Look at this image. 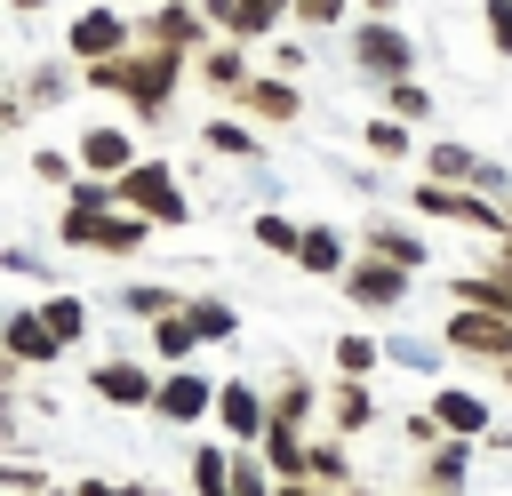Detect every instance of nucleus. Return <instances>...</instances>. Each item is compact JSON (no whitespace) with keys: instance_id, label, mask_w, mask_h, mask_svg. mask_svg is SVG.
I'll return each mask as SVG.
<instances>
[{"instance_id":"nucleus-10","label":"nucleus","mask_w":512,"mask_h":496,"mask_svg":"<svg viewBox=\"0 0 512 496\" xmlns=\"http://www.w3.org/2000/svg\"><path fill=\"white\" fill-rule=\"evenodd\" d=\"M88 392H96L104 408H152V400H160V376H152L144 360L112 352V360H96V368H88Z\"/></svg>"},{"instance_id":"nucleus-26","label":"nucleus","mask_w":512,"mask_h":496,"mask_svg":"<svg viewBox=\"0 0 512 496\" xmlns=\"http://www.w3.org/2000/svg\"><path fill=\"white\" fill-rule=\"evenodd\" d=\"M248 80H256V72H248L240 48H208V56H200V88H208V96H232V104H240Z\"/></svg>"},{"instance_id":"nucleus-9","label":"nucleus","mask_w":512,"mask_h":496,"mask_svg":"<svg viewBox=\"0 0 512 496\" xmlns=\"http://www.w3.org/2000/svg\"><path fill=\"white\" fill-rule=\"evenodd\" d=\"M0 352H8V368H48V360H64L72 344L40 320V304H24V312H8V320H0Z\"/></svg>"},{"instance_id":"nucleus-30","label":"nucleus","mask_w":512,"mask_h":496,"mask_svg":"<svg viewBox=\"0 0 512 496\" xmlns=\"http://www.w3.org/2000/svg\"><path fill=\"white\" fill-rule=\"evenodd\" d=\"M200 136H208V152H224V160H256V152H264V136H256L248 120H208Z\"/></svg>"},{"instance_id":"nucleus-5","label":"nucleus","mask_w":512,"mask_h":496,"mask_svg":"<svg viewBox=\"0 0 512 496\" xmlns=\"http://www.w3.org/2000/svg\"><path fill=\"white\" fill-rule=\"evenodd\" d=\"M440 344H448V352H464V360L504 368V360H512V312H488V304H448Z\"/></svg>"},{"instance_id":"nucleus-45","label":"nucleus","mask_w":512,"mask_h":496,"mask_svg":"<svg viewBox=\"0 0 512 496\" xmlns=\"http://www.w3.org/2000/svg\"><path fill=\"white\" fill-rule=\"evenodd\" d=\"M8 8H16V16H40V8H48V0H8Z\"/></svg>"},{"instance_id":"nucleus-12","label":"nucleus","mask_w":512,"mask_h":496,"mask_svg":"<svg viewBox=\"0 0 512 496\" xmlns=\"http://www.w3.org/2000/svg\"><path fill=\"white\" fill-rule=\"evenodd\" d=\"M72 152H80V176H128L144 152H136V136L128 128H112V120H96V128H80L72 136Z\"/></svg>"},{"instance_id":"nucleus-33","label":"nucleus","mask_w":512,"mask_h":496,"mask_svg":"<svg viewBox=\"0 0 512 496\" xmlns=\"http://www.w3.org/2000/svg\"><path fill=\"white\" fill-rule=\"evenodd\" d=\"M360 144H368V160H408V120H392V112H376V120L360 128Z\"/></svg>"},{"instance_id":"nucleus-50","label":"nucleus","mask_w":512,"mask_h":496,"mask_svg":"<svg viewBox=\"0 0 512 496\" xmlns=\"http://www.w3.org/2000/svg\"><path fill=\"white\" fill-rule=\"evenodd\" d=\"M504 248H512V232H504Z\"/></svg>"},{"instance_id":"nucleus-19","label":"nucleus","mask_w":512,"mask_h":496,"mask_svg":"<svg viewBox=\"0 0 512 496\" xmlns=\"http://www.w3.org/2000/svg\"><path fill=\"white\" fill-rule=\"evenodd\" d=\"M448 304H488V312H512V248H496V264L464 272V280L448 288Z\"/></svg>"},{"instance_id":"nucleus-28","label":"nucleus","mask_w":512,"mask_h":496,"mask_svg":"<svg viewBox=\"0 0 512 496\" xmlns=\"http://www.w3.org/2000/svg\"><path fill=\"white\" fill-rule=\"evenodd\" d=\"M304 480H320V488H352V456H344V432L312 440V456H304Z\"/></svg>"},{"instance_id":"nucleus-23","label":"nucleus","mask_w":512,"mask_h":496,"mask_svg":"<svg viewBox=\"0 0 512 496\" xmlns=\"http://www.w3.org/2000/svg\"><path fill=\"white\" fill-rule=\"evenodd\" d=\"M240 104H248L256 120H272V128H288V120L304 112V96H296V80H264V72H256V80L240 88Z\"/></svg>"},{"instance_id":"nucleus-15","label":"nucleus","mask_w":512,"mask_h":496,"mask_svg":"<svg viewBox=\"0 0 512 496\" xmlns=\"http://www.w3.org/2000/svg\"><path fill=\"white\" fill-rule=\"evenodd\" d=\"M424 408H432V416H440V424H448L456 440H488V432H496L488 400H480V392H464V384H440V392H432Z\"/></svg>"},{"instance_id":"nucleus-41","label":"nucleus","mask_w":512,"mask_h":496,"mask_svg":"<svg viewBox=\"0 0 512 496\" xmlns=\"http://www.w3.org/2000/svg\"><path fill=\"white\" fill-rule=\"evenodd\" d=\"M80 496H152V488H136V480H80Z\"/></svg>"},{"instance_id":"nucleus-39","label":"nucleus","mask_w":512,"mask_h":496,"mask_svg":"<svg viewBox=\"0 0 512 496\" xmlns=\"http://www.w3.org/2000/svg\"><path fill=\"white\" fill-rule=\"evenodd\" d=\"M288 16H296V24H312V32H328V24H344V0H296Z\"/></svg>"},{"instance_id":"nucleus-4","label":"nucleus","mask_w":512,"mask_h":496,"mask_svg":"<svg viewBox=\"0 0 512 496\" xmlns=\"http://www.w3.org/2000/svg\"><path fill=\"white\" fill-rule=\"evenodd\" d=\"M112 200L136 208V216H152V224H192V200H184V184H176L168 160H136L128 176H112Z\"/></svg>"},{"instance_id":"nucleus-2","label":"nucleus","mask_w":512,"mask_h":496,"mask_svg":"<svg viewBox=\"0 0 512 496\" xmlns=\"http://www.w3.org/2000/svg\"><path fill=\"white\" fill-rule=\"evenodd\" d=\"M408 208H416L424 224H464V232H488V240L512 232V200H488L480 184H440V176H424V184L408 192Z\"/></svg>"},{"instance_id":"nucleus-16","label":"nucleus","mask_w":512,"mask_h":496,"mask_svg":"<svg viewBox=\"0 0 512 496\" xmlns=\"http://www.w3.org/2000/svg\"><path fill=\"white\" fill-rule=\"evenodd\" d=\"M472 448L480 440H440V448H424V464H416V488H432V496H464V472H472Z\"/></svg>"},{"instance_id":"nucleus-40","label":"nucleus","mask_w":512,"mask_h":496,"mask_svg":"<svg viewBox=\"0 0 512 496\" xmlns=\"http://www.w3.org/2000/svg\"><path fill=\"white\" fill-rule=\"evenodd\" d=\"M480 16H488V48H496V56H512V0H488Z\"/></svg>"},{"instance_id":"nucleus-20","label":"nucleus","mask_w":512,"mask_h":496,"mask_svg":"<svg viewBox=\"0 0 512 496\" xmlns=\"http://www.w3.org/2000/svg\"><path fill=\"white\" fill-rule=\"evenodd\" d=\"M144 40H160V48H184V56H192V48L208 40V16H200V8H184V0H160V8L144 16Z\"/></svg>"},{"instance_id":"nucleus-34","label":"nucleus","mask_w":512,"mask_h":496,"mask_svg":"<svg viewBox=\"0 0 512 496\" xmlns=\"http://www.w3.org/2000/svg\"><path fill=\"white\" fill-rule=\"evenodd\" d=\"M256 248H272V256H288V264H296L304 224H296V216H280V208H264V216H256Z\"/></svg>"},{"instance_id":"nucleus-32","label":"nucleus","mask_w":512,"mask_h":496,"mask_svg":"<svg viewBox=\"0 0 512 496\" xmlns=\"http://www.w3.org/2000/svg\"><path fill=\"white\" fill-rule=\"evenodd\" d=\"M192 328H200V344H232L240 336V312L224 296H192Z\"/></svg>"},{"instance_id":"nucleus-11","label":"nucleus","mask_w":512,"mask_h":496,"mask_svg":"<svg viewBox=\"0 0 512 496\" xmlns=\"http://www.w3.org/2000/svg\"><path fill=\"white\" fill-rule=\"evenodd\" d=\"M152 416H160V424H200V416H216V376H200L192 360H184V368H168V376H160Z\"/></svg>"},{"instance_id":"nucleus-14","label":"nucleus","mask_w":512,"mask_h":496,"mask_svg":"<svg viewBox=\"0 0 512 496\" xmlns=\"http://www.w3.org/2000/svg\"><path fill=\"white\" fill-rule=\"evenodd\" d=\"M376 416H384V408H376V384H368V376H336V384H328V432L352 440V432H368Z\"/></svg>"},{"instance_id":"nucleus-27","label":"nucleus","mask_w":512,"mask_h":496,"mask_svg":"<svg viewBox=\"0 0 512 496\" xmlns=\"http://www.w3.org/2000/svg\"><path fill=\"white\" fill-rule=\"evenodd\" d=\"M176 304H184V296H176L168 280H120V312H128V320H168Z\"/></svg>"},{"instance_id":"nucleus-21","label":"nucleus","mask_w":512,"mask_h":496,"mask_svg":"<svg viewBox=\"0 0 512 496\" xmlns=\"http://www.w3.org/2000/svg\"><path fill=\"white\" fill-rule=\"evenodd\" d=\"M360 248H368V256H392V264H408V272L432 264L424 232H408V224H392V216H368V224H360Z\"/></svg>"},{"instance_id":"nucleus-17","label":"nucleus","mask_w":512,"mask_h":496,"mask_svg":"<svg viewBox=\"0 0 512 496\" xmlns=\"http://www.w3.org/2000/svg\"><path fill=\"white\" fill-rule=\"evenodd\" d=\"M424 176H440V184H480V192H504V176L472 152V144H432L424 152Z\"/></svg>"},{"instance_id":"nucleus-42","label":"nucleus","mask_w":512,"mask_h":496,"mask_svg":"<svg viewBox=\"0 0 512 496\" xmlns=\"http://www.w3.org/2000/svg\"><path fill=\"white\" fill-rule=\"evenodd\" d=\"M272 496H344V488H320V480H280Z\"/></svg>"},{"instance_id":"nucleus-48","label":"nucleus","mask_w":512,"mask_h":496,"mask_svg":"<svg viewBox=\"0 0 512 496\" xmlns=\"http://www.w3.org/2000/svg\"><path fill=\"white\" fill-rule=\"evenodd\" d=\"M400 496H432V488H400Z\"/></svg>"},{"instance_id":"nucleus-7","label":"nucleus","mask_w":512,"mask_h":496,"mask_svg":"<svg viewBox=\"0 0 512 496\" xmlns=\"http://www.w3.org/2000/svg\"><path fill=\"white\" fill-rule=\"evenodd\" d=\"M408 288H416V272L392 264V256H352V272H344V296H352V312H368V320L400 312Z\"/></svg>"},{"instance_id":"nucleus-25","label":"nucleus","mask_w":512,"mask_h":496,"mask_svg":"<svg viewBox=\"0 0 512 496\" xmlns=\"http://www.w3.org/2000/svg\"><path fill=\"white\" fill-rule=\"evenodd\" d=\"M312 408H320V384H312L304 368H280V384H272V424H312Z\"/></svg>"},{"instance_id":"nucleus-36","label":"nucleus","mask_w":512,"mask_h":496,"mask_svg":"<svg viewBox=\"0 0 512 496\" xmlns=\"http://www.w3.org/2000/svg\"><path fill=\"white\" fill-rule=\"evenodd\" d=\"M0 488H8V496H48L56 480H48L32 456H8V464H0Z\"/></svg>"},{"instance_id":"nucleus-38","label":"nucleus","mask_w":512,"mask_h":496,"mask_svg":"<svg viewBox=\"0 0 512 496\" xmlns=\"http://www.w3.org/2000/svg\"><path fill=\"white\" fill-rule=\"evenodd\" d=\"M16 96H24V104H32V112H48V104H56V96H72V80H56V72H32V80H24V88H16Z\"/></svg>"},{"instance_id":"nucleus-43","label":"nucleus","mask_w":512,"mask_h":496,"mask_svg":"<svg viewBox=\"0 0 512 496\" xmlns=\"http://www.w3.org/2000/svg\"><path fill=\"white\" fill-rule=\"evenodd\" d=\"M480 448H488V456H512V432H488Z\"/></svg>"},{"instance_id":"nucleus-29","label":"nucleus","mask_w":512,"mask_h":496,"mask_svg":"<svg viewBox=\"0 0 512 496\" xmlns=\"http://www.w3.org/2000/svg\"><path fill=\"white\" fill-rule=\"evenodd\" d=\"M192 496H232V440L224 448H192Z\"/></svg>"},{"instance_id":"nucleus-24","label":"nucleus","mask_w":512,"mask_h":496,"mask_svg":"<svg viewBox=\"0 0 512 496\" xmlns=\"http://www.w3.org/2000/svg\"><path fill=\"white\" fill-rule=\"evenodd\" d=\"M152 352H160L168 368H184V360L200 352V328H192V296H184V304H176L168 320H152Z\"/></svg>"},{"instance_id":"nucleus-6","label":"nucleus","mask_w":512,"mask_h":496,"mask_svg":"<svg viewBox=\"0 0 512 496\" xmlns=\"http://www.w3.org/2000/svg\"><path fill=\"white\" fill-rule=\"evenodd\" d=\"M352 72H368V80H384V88H392V80H408V72H416V40H408L392 16H368V24L352 32Z\"/></svg>"},{"instance_id":"nucleus-49","label":"nucleus","mask_w":512,"mask_h":496,"mask_svg":"<svg viewBox=\"0 0 512 496\" xmlns=\"http://www.w3.org/2000/svg\"><path fill=\"white\" fill-rule=\"evenodd\" d=\"M48 496H80V488H48Z\"/></svg>"},{"instance_id":"nucleus-37","label":"nucleus","mask_w":512,"mask_h":496,"mask_svg":"<svg viewBox=\"0 0 512 496\" xmlns=\"http://www.w3.org/2000/svg\"><path fill=\"white\" fill-rule=\"evenodd\" d=\"M384 104H392V120H424V112H432V96H424L416 80H392V88H384Z\"/></svg>"},{"instance_id":"nucleus-47","label":"nucleus","mask_w":512,"mask_h":496,"mask_svg":"<svg viewBox=\"0 0 512 496\" xmlns=\"http://www.w3.org/2000/svg\"><path fill=\"white\" fill-rule=\"evenodd\" d=\"M344 496H384V488H344Z\"/></svg>"},{"instance_id":"nucleus-13","label":"nucleus","mask_w":512,"mask_h":496,"mask_svg":"<svg viewBox=\"0 0 512 496\" xmlns=\"http://www.w3.org/2000/svg\"><path fill=\"white\" fill-rule=\"evenodd\" d=\"M64 48H72L80 64H104V56H120V48H128V16H120V8H88V16L64 32Z\"/></svg>"},{"instance_id":"nucleus-31","label":"nucleus","mask_w":512,"mask_h":496,"mask_svg":"<svg viewBox=\"0 0 512 496\" xmlns=\"http://www.w3.org/2000/svg\"><path fill=\"white\" fill-rule=\"evenodd\" d=\"M40 320H48V328H56L64 344H80V336H88V304H80L72 288H56V296H40Z\"/></svg>"},{"instance_id":"nucleus-46","label":"nucleus","mask_w":512,"mask_h":496,"mask_svg":"<svg viewBox=\"0 0 512 496\" xmlns=\"http://www.w3.org/2000/svg\"><path fill=\"white\" fill-rule=\"evenodd\" d=\"M496 384H504V392H512V360H504V368H496Z\"/></svg>"},{"instance_id":"nucleus-18","label":"nucleus","mask_w":512,"mask_h":496,"mask_svg":"<svg viewBox=\"0 0 512 496\" xmlns=\"http://www.w3.org/2000/svg\"><path fill=\"white\" fill-rule=\"evenodd\" d=\"M296 272H312V280H344V272H352V240H344L336 224H304Z\"/></svg>"},{"instance_id":"nucleus-22","label":"nucleus","mask_w":512,"mask_h":496,"mask_svg":"<svg viewBox=\"0 0 512 496\" xmlns=\"http://www.w3.org/2000/svg\"><path fill=\"white\" fill-rule=\"evenodd\" d=\"M280 8H296V0H208V16H216L232 40H264V32L280 24Z\"/></svg>"},{"instance_id":"nucleus-3","label":"nucleus","mask_w":512,"mask_h":496,"mask_svg":"<svg viewBox=\"0 0 512 496\" xmlns=\"http://www.w3.org/2000/svg\"><path fill=\"white\" fill-rule=\"evenodd\" d=\"M144 232H152V216H136V208H72L64 200V216H56V240L64 248H96V256H136Z\"/></svg>"},{"instance_id":"nucleus-44","label":"nucleus","mask_w":512,"mask_h":496,"mask_svg":"<svg viewBox=\"0 0 512 496\" xmlns=\"http://www.w3.org/2000/svg\"><path fill=\"white\" fill-rule=\"evenodd\" d=\"M360 8H368V16H392V8H400V0H360Z\"/></svg>"},{"instance_id":"nucleus-1","label":"nucleus","mask_w":512,"mask_h":496,"mask_svg":"<svg viewBox=\"0 0 512 496\" xmlns=\"http://www.w3.org/2000/svg\"><path fill=\"white\" fill-rule=\"evenodd\" d=\"M192 72V56L184 48H120V56H104V64H88V88H112V96H128L144 120H160L168 112V96H176V80Z\"/></svg>"},{"instance_id":"nucleus-8","label":"nucleus","mask_w":512,"mask_h":496,"mask_svg":"<svg viewBox=\"0 0 512 496\" xmlns=\"http://www.w3.org/2000/svg\"><path fill=\"white\" fill-rule=\"evenodd\" d=\"M216 424H224L232 448H256V440L272 432V392H256L248 376H224V384H216Z\"/></svg>"},{"instance_id":"nucleus-35","label":"nucleus","mask_w":512,"mask_h":496,"mask_svg":"<svg viewBox=\"0 0 512 496\" xmlns=\"http://www.w3.org/2000/svg\"><path fill=\"white\" fill-rule=\"evenodd\" d=\"M336 376H376V360H384V336H336Z\"/></svg>"}]
</instances>
